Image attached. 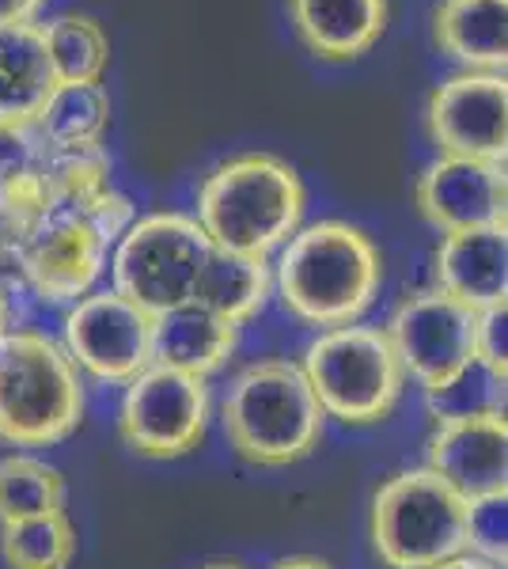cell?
I'll list each match as a JSON object with an SVG mask.
<instances>
[{
  "label": "cell",
  "instance_id": "obj_1",
  "mask_svg": "<svg viewBox=\"0 0 508 569\" xmlns=\"http://www.w3.org/2000/svg\"><path fill=\"white\" fill-rule=\"evenodd\" d=\"M281 305L311 327H353L384 284L380 247L346 220L297 228L277 259Z\"/></svg>",
  "mask_w": 508,
  "mask_h": 569
},
{
  "label": "cell",
  "instance_id": "obj_2",
  "mask_svg": "<svg viewBox=\"0 0 508 569\" xmlns=\"http://www.w3.org/2000/svg\"><path fill=\"white\" fill-rule=\"evenodd\" d=\"M308 190L300 171L273 152H243L217 163L198 190V224L220 251L270 259L300 228Z\"/></svg>",
  "mask_w": 508,
  "mask_h": 569
},
{
  "label": "cell",
  "instance_id": "obj_3",
  "mask_svg": "<svg viewBox=\"0 0 508 569\" xmlns=\"http://www.w3.org/2000/svg\"><path fill=\"white\" fill-rule=\"evenodd\" d=\"M84 421V383L53 338L12 330L0 338V440L16 448H50Z\"/></svg>",
  "mask_w": 508,
  "mask_h": 569
},
{
  "label": "cell",
  "instance_id": "obj_4",
  "mask_svg": "<svg viewBox=\"0 0 508 569\" xmlns=\"http://www.w3.org/2000/svg\"><path fill=\"white\" fill-rule=\"evenodd\" d=\"M322 415L300 365L258 361L236 376L225 399L228 445L258 467H289L319 448Z\"/></svg>",
  "mask_w": 508,
  "mask_h": 569
},
{
  "label": "cell",
  "instance_id": "obj_5",
  "mask_svg": "<svg viewBox=\"0 0 508 569\" xmlns=\"http://www.w3.org/2000/svg\"><path fill=\"white\" fill-rule=\"evenodd\" d=\"M322 415L346 426H376L399 407L402 365L380 327H335L308 346L300 365Z\"/></svg>",
  "mask_w": 508,
  "mask_h": 569
},
{
  "label": "cell",
  "instance_id": "obj_6",
  "mask_svg": "<svg viewBox=\"0 0 508 569\" xmlns=\"http://www.w3.org/2000/svg\"><path fill=\"white\" fill-rule=\"evenodd\" d=\"M372 543L391 569H425L467 550V498L429 467L402 471L372 501Z\"/></svg>",
  "mask_w": 508,
  "mask_h": 569
},
{
  "label": "cell",
  "instance_id": "obj_7",
  "mask_svg": "<svg viewBox=\"0 0 508 569\" xmlns=\"http://www.w3.org/2000/svg\"><path fill=\"white\" fill-rule=\"evenodd\" d=\"M209 247L212 243L201 224L187 213H152L133 220L118 236V251L110 262L114 292L149 316L190 305Z\"/></svg>",
  "mask_w": 508,
  "mask_h": 569
},
{
  "label": "cell",
  "instance_id": "obj_8",
  "mask_svg": "<svg viewBox=\"0 0 508 569\" xmlns=\"http://www.w3.org/2000/svg\"><path fill=\"white\" fill-rule=\"evenodd\" d=\"M118 429L129 452L145 460H179L206 440L209 429V388L198 376L168 365H149L126 383Z\"/></svg>",
  "mask_w": 508,
  "mask_h": 569
},
{
  "label": "cell",
  "instance_id": "obj_9",
  "mask_svg": "<svg viewBox=\"0 0 508 569\" xmlns=\"http://www.w3.org/2000/svg\"><path fill=\"white\" fill-rule=\"evenodd\" d=\"M110 236L88 209H53L16 243V259L34 297L46 305H77L96 292L107 270Z\"/></svg>",
  "mask_w": 508,
  "mask_h": 569
},
{
  "label": "cell",
  "instance_id": "obj_10",
  "mask_svg": "<svg viewBox=\"0 0 508 569\" xmlns=\"http://www.w3.org/2000/svg\"><path fill=\"white\" fill-rule=\"evenodd\" d=\"M156 316L114 289L88 292L64 316V353L103 383H129L152 365Z\"/></svg>",
  "mask_w": 508,
  "mask_h": 569
},
{
  "label": "cell",
  "instance_id": "obj_11",
  "mask_svg": "<svg viewBox=\"0 0 508 569\" xmlns=\"http://www.w3.org/2000/svg\"><path fill=\"white\" fill-rule=\"evenodd\" d=\"M387 338L402 372H410L425 391H437L475 361V311L440 289L418 292L395 308Z\"/></svg>",
  "mask_w": 508,
  "mask_h": 569
},
{
  "label": "cell",
  "instance_id": "obj_12",
  "mask_svg": "<svg viewBox=\"0 0 508 569\" xmlns=\"http://www.w3.org/2000/svg\"><path fill=\"white\" fill-rule=\"evenodd\" d=\"M440 156L505 163L508 152V80L505 72H456L425 107Z\"/></svg>",
  "mask_w": 508,
  "mask_h": 569
},
{
  "label": "cell",
  "instance_id": "obj_13",
  "mask_svg": "<svg viewBox=\"0 0 508 569\" xmlns=\"http://www.w3.org/2000/svg\"><path fill=\"white\" fill-rule=\"evenodd\" d=\"M414 201L425 224L445 236L470 228H505V163L437 156L418 176Z\"/></svg>",
  "mask_w": 508,
  "mask_h": 569
},
{
  "label": "cell",
  "instance_id": "obj_14",
  "mask_svg": "<svg viewBox=\"0 0 508 569\" xmlns=\"http://www.w3.org/2000/svg\"><path fill=\"white\" fill-rule=\"evenodd\" d=\"M429 471L470 498L505 493L508 486V421L505 415H478L437 421L429 437Z\"/></svg>",
  "mask_w": 508,
  "mask_h": 569
},
{
  "label": "cell",
  "instance_id": "obj_15",
  "mask_svg": "<svg viewBox=\"0 0 508 569\" xmlns=\"http://www.w3.org/2000/svg\"><path fill=\"white\" fill-rule=\"evenodd\" d=\"M437 289L470 311H486L508 297V236L505 228L451 232L437 247Z\"/></svg>",
  "mask_w": 508,
  "mask_h": 569
},
{
  "label": "cell",
  "instance_id": "obj_16",
  "mask_svg": "<svg viewBox=\"0 0 508 569\" xmlns=\"http://www.w3.org/2000/svg\"><path fill=\"white\" fill-rule=\"evenodd\" d=\"M297 39L327 66L357 61L384 39L391 4L387 0H289Z\"/></svg>",
  "mask_w": 508,
  "mask_h": 569
},
{
  "label": "cell",
  "instance_id": "obj_17",
  "mask_svg": "<svg viewBox=\"0 0 508 569\" xmlns=\"http://www.w3.org/2000/svg\"><path fill=\"white\" fill-rule=\"evenodd\" d=\"M432 42L464 72H505L508 0H440L432 8Z\"/></svg>",
  "mask_w": 508,
  "mask_h": 569
},
{
  "label": "cell",
  "instance_id": "obj_18",
  "mask_svg": "<svg viewBox=\"0 0 508 569\" xmlns=\"http://www.w3.org/2000/svg\"><path fill=\"white\" fill-rule=\"evenodd\" d=\"M239 327L212 316L198 305H179L163 316H156L152 327V365H168L187 376L206 380L217 369H225L236 353Z\"/></svg>",
  "mask_w": 508,
  "mask_h": 569
},
{
  "label": "cell",
  "instance_id": "obj_19",
  "mask_svg": "<svg viewBox=\"0 0 508 569\" xmlns=\"http://www.w3.org/2000/svg\"><path fill=\"white\" fill-rule=\"evenodd\" d=\"M58 88L39 23L0 27V122L34 126Z\"/></svg>",
  "mask_w": 508,
  "mask_h": 569
},
{
  "label": "cell",
  "instance_id": "obj_20",
  "mask_svg": "<svg viewBox=\"0 0 508 569\" xmlns=\"http://www.w3.org/2000/svg\"><path fill=\"white\" fill-rule=\"evenodd\" d=\"M270 289H273L270 259H251V254L209 247L206 266H201L198 284H193L190 305L206 308L212 316H220L239 327L266 308Z\"/></svg>",
  "mask_w": 508,
  "mask_h": 569
},
{
  "label": "cell",
  "instance_id": "obj_21",
  "mask_svg": "<svg viewBox=\"0 0 508 569\" xmlns=\"http://www.w3.org/2000/svg\"><path fill=\"white\" fill-rule=\"evenodd\" d=\"M110 126V96L103 84H58L34 118L42 156L103 149Z\"/></svg>",
  "mask_w": 508,
  "mask_h": 569
},
{
  "label": "cell",
  "instance_id": "obj_22",
  "mask_svg": "<svg viewBox=\"0 0 508 569\" xmlns=\"http://www.w3.org/2000/svg\"><path fill=\"white\" fill-rule=\"evenodd\" d=\"M39 27L58 84H99L103 80L110 61V39L96 16L61 12Z\"/></svg>",
  "mask_w": 508,
  "mask_h": 569
},
{
  "label": "cell",
  "instance_id": "obj_23",
  "mask_svg": "<svg viewBox=\"0 0 508 569\" xmlns=\"http://www.w3.org/2000/svg\"><path fill=\"white\" fill-rule=\"evenodd\" d=\"M64 512V479L58 467L34 456H4L0 460V525Z\"/></svg>",
  "mask_w": 508,
  "mask_h": 569
},
{
  "label": "cell",
  "instance_id": "obj_24",
  "mask_svg": "<svg viewBox=\"0 0 508 569\" xmlns=\"http://www.w3.org/2000/svg\"><path fill=\"white\" fill-rule=\"evenodd\" d=\"M0 550L8 569H69L77 558V531L64 512L0 525Z\"/></svg>",
  "mask_w": 508,
  "mask_h": 569
},
{
  "label": "cell",
  "instance_id": "obj_25",
  "mask_svg": "<svg viewBox=\"0 0 508 569\" xmlns=\"http://www.w3.org/2000/svg\"><path fill=\"white\" fill-rule=\"evenodd\" d=\"M53 209H84L110 190V156L103 149L42 156Z\"/></svg>",
  "mask_w": 508,
  "mask_h": 569
},
{
  "label": "cell",
  "instance_id": "obj_26",
  "mask_svg": "<svg viewBox=\"0 0 508 569\" xmlns=\"http://www.w3.org/2000/svg\"><path fill=\"white\" fill-rule=\"evenodd\" d=\"M50 213H53V194L42 160L0 182V243L4 240L20 243Z\"/></svg>",
  "mask_w": 508,
  "mask_h": 569
},
{
  "label": "cell",
  "instance_id": "obj_27",
  "mask_svg": "<svg viewBox=\"0 0 508 569\" xmlns=\"http://www.w3.org/2000/svg\"><path fill=\"white\" fill-rule=\"evenodd\" d=\"M429 410L437 415V421L505 415V380H497L478 361H470L451 383L429 391Z\"/></svg>",
  "mask_w": 508,
  "mask_h": 569
},
{
  "label": "cell",
  "instance_id": "obj_28",
  "mask_svg": "<svg viewBox=\"0 0 508 569\" xmlns=\"http://www.w3.org/2000/svg\"><path fill=\"white\" fill-rule=\"evenodd\" d=\"M508 493H486L467 501V547L489 566H505L508 555Z\"/></svg>",
  "mask_w": 508,
  "mask_h": 569
},
{
  "label": "cell",
  "instance_id": "obj_29",
  "mask_svg": "<svg viewBox=\"0 0 508 569\" xmlns=\"http://www.w3.org/2000/svg\"><path fill=\"white\" fill-rule=\"evenodd\" d=\"M475 361L482 365L489 376L505 380V300L486 311H475Z\"/></svg>",
  "mask_w": 508,
  "mask_h": 569
},
{
  "label": "cell",
  "instance_id": "obj_30",
  "mask_svg": "<svg viewBox=\"0 0 508 569\" xmlns=\"http://www.w3.org/2000/svg\"><path fill=\"white\" fill-rule=\"evenodd\" d=\"M39 160H42V144L31 126L0 122V182L12 179L16 171L31 168V163H39Z\"/></svg>",
  "mask_w": 508,
  "mask_h": 569
},
{
  "label": "cell",
  "instance_id": "obj_31",
  "mask_svg": "<svg viewBox=\"0 0 508 569\" xmlns=\"http://www.w3.org/2000/svg\"><path fill=\"white\" fill-rule=\"evenodd\" d=\"M42 8H46V0H0V27L39 23Z\"/></svg>",
  "mask_w": 508,
  "mask_h": 569
},
{
  "label": "cell",
  "instance_id": "obj_32",
  "mask_svg": "<svg viewBox=\"0 0 508 569\" xmlns=\"http://www.w3.org/2000/svg\"><path fill=\"white\" fill-rule=\"evenodd\" d=\"M16 284L12 281H0V338H8L20 323V305H16Z\"/></svg>",
  "mask_w": 508,
  "mask_h": 569
},
{
  "label": "cell",
  "instance_id": "obj_33",
  "mask_svg": "<svg viewBox=\"0 0 508 569\" xmlns=\"http://www.w3.org/2000/svg\"><path fill=\"white\" fill-rule=\"evenodd\" d=\"M425 569H505V566H489L486 558H478V555H456V558H445V562H432Z\"/></svg>",
  "mask_w": 508,
  "mask_h": 569
},
{
  "label": "cell",
  "instance_id": "obj_34",
  "mask_svg": "<svg viewBox=\"0 0 508 569\" xmlns=\"http://www.w3.org/2000/svg\"><path fill=\"white\" fill-rule=\"evenodd\" d=\"M273 569H330L322 558H311V555H297V558H285V562H277Z\"/></svg>",
  "mask_w": 508,
  "mask_h": 569
},
{
  "label": "cell",
  "instance_id": "obj_35",
  "mask_svg": "<svg viewBox=\"0 0 508 569\" xmlns=\"http://www.w3.org/2000/svg\"><path fill=\"white\" fill-rule=\"evenodd\" d=\"M201 569H243V566H236V562H209V566H201Z\"/></svg>",
  "mask_w": 508,
  "mask_h": 569
}]
</instances>
